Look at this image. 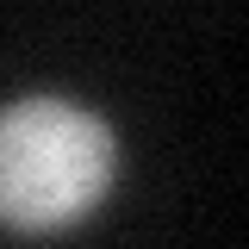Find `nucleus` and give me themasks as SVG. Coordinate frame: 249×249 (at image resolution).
<instances>
[{
  "mask_svg": "<svg viewBox=\"0 0 249 249\" xmlns=\"http://www.w3.org/2000/svg\"><path fill=\"white\" fill-rule=\"evenodd\" d=\"M119 143L88 106L62 93H25L0 106V224L50 237L106 199Z\"/></svg>",
  "mask_w": 249,
  "mask_h": 249,
  "instance_id": "f257e3e1",
  "label": "nucleus"
}]
</instances>
